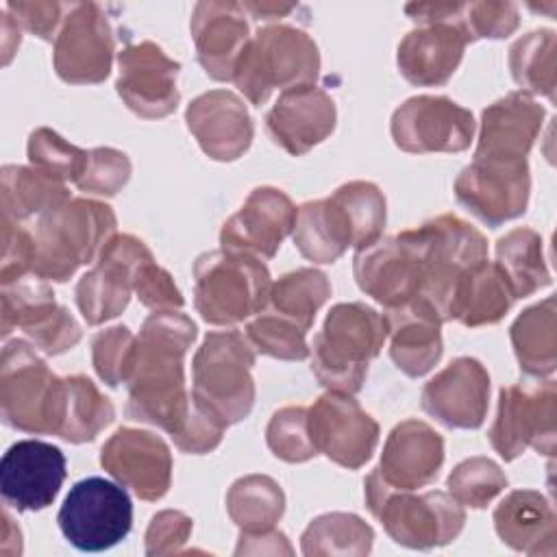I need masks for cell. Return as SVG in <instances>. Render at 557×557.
I'll use <instances>...</instances> for the list:
<instances>
[{"label":"cell","instance_id":"1","mask_svg":"<svg viewBox=\"0 0 557 557\" xmlns=\"http://www.w3.org/2000/svg\"><path fill=\"white\" fill-rule=\"evenodd\" d=\"M196 333L194 320L178 309L154 311L144 320L126 383V416L131 420L159 426L170 437L183 431L189 416L183 357Z\"/></svg>","mask_w":557,"mask_h":557},{"label":"cell","instance_id":"2","mask_svg":"<svg viewBox=\"0 0 557 557\" xmlns=\"http://www.w3.org/2000/svg\"><path fill=\"white\" fill-rule=\"evenodd\" d=\"M387 339L385 318L366 302L331 307L311 344V370L329 392L357 394Z\"/></svg>","mask_w":557,"mask_h":557},{"label":"cell","instance_id":"3","mask_svg":"<svg viewBox=\"0 0 557 557\" xmlns=\"http://www.w3.org/2000/svg\"><path fill=\"white\" fill-rule=\"evenodd\" d=\"M115 213L109 205L89 198H70L39 215L35 228L37 257L33 274L44 281L65 283L74 272L94 261L115 235Z\"/></svg>","mask_w":557,"mask_h":557},{"label":"cell","instance_id":"4","mask_svg":"<svg viewBox=\"0 0 557 557\" xmlns=\"http://www.w3.org/2000/svg\"><path fill=\"white\" fill-rule=\"evenodd\" d=\"M65 379L24 339L7 342L0 357V413L11 429L59 435L65 420Z\"/></svg>","mask_w":557,"mask_h":557},{"label":"cell","instance_id":"5","mask_svg":"<svg viewBox=\"0 0 557 557\" xmlns=\"http://www.w3.org/2000/svg\"><path fill=\"white\" fill-rule=\"evenodd\" d=\"M270 287V270L255 255L215 248L194 261V305L207 324L231 326L261 313Z\"/></svg>","mask_w":557,"mask_h":557},{"label":"cell","instance_id":"6","mask_svg":"<svg viewBox=\"0 0 557 557\" xmlns=\"http://www.w3.org/2000/svg\"><path fill=\"white\" fill-rule=\"evenodd\" d=\"M363 487L370 513L400 546L413 550L446 546L455 542L463 529L466 511L446 492L429 490L411 494V490H392L376 468L368 474Z\"/></svg>","mask_w":557,"mask_h":557},{"label":"cell","instance_id":"7","mask_svg":"<svg viewBox=\"0 0 557 557\" xmlns=\"http://www.w3.org/2000/svg\"><path fill=\"white\" fill-rule=\"evenodd\" d=\"M320 52L315 41L298 26L268 24L259 28L242 52L233 83L257 107L274 89L315 85Z\"/></svg>","mask_w":557,"mask_h":557},{"label":"cell","instance_id":"8","mask_svg":"<svg viewBox=\"0 0 557 557\" xmlns=\"http://www.w3.org/2000/svg\"><path fill=\"white\" fill-rule=\"evenodd\" d=\"M255 348L235 329L211 331L191 361V398L213 411L226 426L248 418L255 405Z\"/></svg>","mask_w":557,"mask_h":557},{"label":"cell","instance_id":"9","mask_svg":"<svg viewBox=\"0 0 557 557\" xmlns=\"http://www.w3.org/2000/svg\"><path fill=\"white\" fill-rule=\"evenodd\" d=\"M405 235L416 246L424 263V287L420 292L448 322V307L463 270L487 259V239L470 222L459 215L444 213L418 228H407Z\"/></svg>","mask_w":557,"mask_h":557},{"label":"cell","instance_id":"10","mask_svg":"<svg viewBox=\"0 0 557 557\" xmlns=\"http://www.w3.org/2000/svg\"><path fill=\"white\" fill-rule=\"evenodd\" d=\"M557 387L555 381H524L500 387L496 418L487 431L492 448L513 461L529 446L542 455H555Z\"/></svg>","mask_w":557,"mask_h":557},{"label":"cell","instance_id":"11","mask_svg":"<svg viewBox=\"0 0 557 557\" xmlns=\"http://www.w3.org/2000/svg\"><path fill=\"white\" fill-rule=\"evenodd\" d=\"M57 522L74 548L100 553L128 535L133 503L124 485L102 476H87L70 487Z\"/></svg>","mask_w":557,"mask_h":557},{"label":"cell","instance_id":"12","mask_svg":"<svg viewBox=\"0 0 557 557\" xmlns=\"http://www.w3.org/2000/svg\"><path fill=\"white\" fill-rule=\"evenodd\" d=\"M113 28L96 2H70L54 39V72L70 85H96L111 74Z\"/></svg>","mask_w":557,"mask_h":557},{"label":"cell","instance_id":"13","mask_svg":"<svg viewBox=\"0 0 557 557\" xmlns=\"http://www.w3.org/2000/svg\"><path fill=\"white\" fill-rule=\"evenodd\" d=\"M474 115L448 96H411L392 113V139L403 152H463L474 139Z\"/></svg>","mask_w":557,"mask_h":557},{"label":"cell","instance_id":"14","mask_svg":"<svg viewBox=\"0 0 557 557\" xmlns=\"http://www.w3.org/2000/svg\"><path fill=\"white\" fill-rule=\"evenodd\" d=\"M457 202L490 228L520 218L529 205L531 174L527 161L472 159L453 185Z\"/></svg>","mask_w":557,"mask_h":557},{"label":"cell","instance_id":"15","mask_svg":"<svg viewBox=\"0 0 557 557\" xmlns=\"http://www.w3.org/2000/svg\"><path fill=\"white\" fill-rule=\"evenodd\" d=\"M22 329L46 355H61L81 342V324L57 302L44 278L2 285V337Z\"/></svg>","mask_w":557,"mask_h":557},{"label":"cell","instance_id":"16","mask_svg":"<svg viewBox=\"0 0 557 557\" xmlns=\"http://www.w3.org/2000/svg\"><path fill=\"white\" fill-rule=\"evenodd\" d=\"M307 426L318 455L322 453L348 470L370 461L379 444L376 420L361 409L352 394H322L307 407Z\"/></svg>","mask_w":557,"mask_h":557},{"label":"cell","instance_id":"17","mask_svg":"<svg viewBox=\"0 0 557 557\" xmlns=\"http://www.w3.org/2000/svg\"><path fill=\"white\" fill-rule=\"evenodd\" d=\"M150 248L135 235L115 233L100 250L96 265L76 283V305L89 326L117 318L131 300L133 274Z\"/></svg>","mask_w":557,"mask_h":557},{"label":"cell","instance_id":"18","mask_svg":"<svg viewBox=\"0 0 557 557\" xmlns=\"http://www.w3.org/2000/svg\"><path fill=\"white\" fill-rule=\"evenodd\" d=\"M181 63L170 59L154 41L126 44L117 52L115 89L124 104L144 120H161L176 111Z\"/></svg>","mask_w":557,"mask_h":557},{"label":"cell","instance_id":"19","mask_svg":"<svg viewBox=\"0 0 557 557\" xmlns=\"http://www.w3.org/2000/svg\"><path fill=\"white\" fill-rule=\"evenodd\" d=\"M352 272L359 289L385 309L413 300L424 287V263L405 231L357 250Z\"/></svg>","mask_w":557,"mask_h":557},{"label":"cell","instance_id":"20","mask_svg":"<svg viewBox=\"0 0 557 557\" xmlns=\"http://www.w3.org/2000/svg\"><path fill=\"white\" fill-rule=\"evenodd\" d=\"M100 466L141 500H159L172 483V453L168 444L141 429H117L100 450Z\"/></svg>","mask_w":557,"mask_h":557},{"label":"cell","instance_id":"21","mask_svg":"<svg viewBox=\"0 0 557 557\" xmlns=\"http://www.w3.org/2000/svg\"><path fill=\"white\" fill-rule=\"evenodd\" d=\"M65 455L41 440L15 442L0 461V492L17 511H39L52 505L65 481Z\"/></svg>","mask_w":557,"mask_h":557},{"label":"cell","instance_id":"22","mask_svg":"<svg viewBox=\"0 0 557 557\" xmlns=\"http://www.w3.org/2000/svg\"><path fill=\"white\" fill-rule=\"evenodd\" d=\"M298 207L278 187H255L220 231V248L272 259L294 231Z\"/></svg>","mask_w":557,"mask_h":557},{"label":"cell","instance_id":"23","mask_svg":"<svg viewBox=\"0 0 557 557\" xmlns=\"http://www.w3.org/2000/svg\"><path fill=\"white\" fill-rule=\"evenodd\" d=\"M422 409L446 429H479L490 407V374L474 357H457L422 389Z\"/></svg>","mask_w":557,"mask_h":557},{"label":"cell","instance_id":"24","mask_svg":"<svg viewBox=\"0 0 557 557\" xmlns=\"http://www.w3.org/2000/svg\"><path fill=\"white\" fill-rule=\"evenodd\" d=\"M185 122L213 161H235L252 144L255 126L244 100L228 89H211L187 104Z\"/></svg>","mask_w":557,"mask_h":557},{"label":"cell","instance_id":"25","mask_svg":"<svg viewBox=\"0 0 557 557\" xmlns=\"http://www.w3.org/2000/svg\"><path fill=\"white\" fill-rule=\"evenodd\" d=\"M337 122L333 98L318 85H300L281 91L265 113L270 139L287 154L300 157L324 141Z\"/></svg>","mask_w":557,"mask_h":557},{"label":"cell","instance_id":"26","mask_svg":"<svg viewBox=\"0 0 557 557\" xmlns=\"http://www.w3.org/2000/svg\"><path fill=\"white\" fill-rule=\"evenodd\" d=\"M196 57L213 81H233L237 61L250 41L246 11L237 2H198L191 13Z\"/></svg>","mask_w":557,"mask_h":557},{"label":"cell","instance_id":"27","mask_svg":"<svg viewBox=\"0 0 557 557\" xmlns=\"http://www.w3.org/2000/svg\"><path fill=\"white\" fill-rule=\"evenodd\" d=\"M544 115V107L524 91H509L498 98L483 109L474 159L527 161L542 131Z\"/></svg>","mask_w":557,"mask_h":557},{"label":"cell","instance_id":"28","mask_svg":"<svg viewBox=\"0 0 557 557\" xmlns=\"http://www.w3.org/2000/svg\"><path fill=\"white\" fill-rule=\"evenodd\" d=\"M442 463V435L426 422L409 418L389 431L376 472L392 490H418L437 479Z\"/></svg>","mask_w":557,"mask_h":557},{"label":"cell","instance_id":"29","mask_svg":"<svg viewBox=\"0 0 557 557\" xmlns=\"http://www.w3.org/2000/svg\"><path fill=\"white\" fill-rule=\"evenodd\" d=\"M389 357L400 372L407 376H424L435 368L442 357V318L437 309L422 296L413 300L389 307L383 313Z\"/></svg>","mask_w":557,"mask_h":557},{"label":"cell","instance_id":"30","mask_svg":"<svg viewBox=\"0 0 557 557\" xmlns=\"http://www.w3.org/2000/svg\"><path fill=\"white\" fill-rule=\"evenodd\" d=\"M466 46L468 39L455 22L424 24L403 37L396 63L413 87H440L457 72Z\"/></svg>","mask_w":557,"mask_h":557},{"label":"cell","instance_id":"31","mask_svg":"<svg viewBox=\"0 0 557 557\" xmlns=\"http://www.w3.org/2000/svg\"><path fill=\"white\" fill-rule=\"evenodd\" d=\"M494 529L503 544L527 555H555L557 518L535 490L509 492L494 509Z\"/></svg>","mask_w":557,"mask_h":557},{"label":"cell","instance_id":"32","mask_svg":"<svg viewBox=\"0 0 557 557\" xmlns=\"http://www.w3.org/2000/svg\"><path fill=\"white\" fill-rule=\"evenodd\" d=\"M513 300L516 298L500 268L485 259L463 270L457 278L448 307V322L457 320L470 329L496 324L511 309Z\"/></svg>","mask_w":557,"mask_h":557},{"label":"cell","instance_id":"33","mask_svg":"<svg viewBox=\"0 0 557 557\" xmlns=\"http://www.w3.org/2000/svg\"><path fill=\"white\" fill-rule=\"evenodd\" d=\"M292 237L300 255L313 263H333L355 244L350 218L333 194L298 207Z\"/></svg>","mask_w":557,"mask_h":557},{"label":"cell","instance_id":"34","mask_svg":"<svg viewBox=\"0 0 557 557\" xmlns=\"http://www.w3.org/2000/svg\"><path fill=\"white\" fill-rule=\"evenodd\" d=\"M520 370L531 379H546L557 368V300L548 296L527 307L509 329Z\"/></svg>","mask_w":557,"mask_h":557},{"label":"cell","instance_id":"35","mask_svg":"<svg viewBox=\"0 0 557 557\" xmlns=\"http://www.w3.org/2000/svg\"><path fill=\"white\" fill-rule=\"evenodd\" d=\"M505 274L513 298H527L550 285V272L544 261L542 237L533 228L520 226L496 242V261Z\"/></svg>","mask_w":557,"mask_h":557},{"label":"cell","instance_id":"36","mask_svg":"<svg viewBox=\"0 0 557 557\" xmlns=\"http://www.w3.org/2000/svg\"><path fill=\"white\" fill-rule=\"evenodd\" d=\"M2 215L24 222L33 215H44L52 207L70 200L65 183L50 178L48 174L28 165H4L2 168Z\"/></svg>","mask_w":557,"mask_h":557},{"label":"cell","instance_id":"37","mask_svg":"<svg viewBox=\"0 0 557 557\" xmlns=\"http://www.w3.org/2000/svg\"><path fill=\"white\" fill-rule=\"evenodd\" d=\"M511 78L529 96H546L555 102L557 85V37L550 28H537L509 48Z\"/></svg>","mask_w":557,"mask_h":557},{"label":"cell","instance_id":"38","mask_svg":"<svg viewBox=\"0 0 557 557\" xmlns=\"http://www.w3.org/2000/svg\"><path fill=\"white\" fill-rule=\"evenodd\" d=\"M226 511L242 533H261L274 529L285 511V494L268 474H248L237 479L226 492Z\"/></svg>","mask_w":557,"mask_h":557},{"label":"cell","instance_id":"39","mask_svg":"<svg viewBox=\"0 0 557 557\" xmlns=\"http://www.w3.org/2000/svg\"><path fill=\"white\" fill-rule=\"evenodd\" d=\"M331 296V283L315 268H298L272 283L268 309L292 320L305 333L313 326L315 313Z\"/></svg>","mask_w":557,"mask_h":557},{"label":"cell","instance_id":"40","mask_svg":"<svg viewBox=\"0 0 557 557\" xmlns=\"http://www.w3.org/2000/svg\"><path fill=\"white\" fill-rule=\"evenodd\" d=\"M65 420L59 437L70 444L94 442L100 431H104L115 420V407L111 398L100 394L91 379L83 374L65 376Z\"/></svg>","mask_w":557,"mask_h":557},{"label":"cell","instance_id":"41","mask_svg":"<svg viewBox=\"0 0 557 557\" xmlns=\"http://www.w3.org/2000/svg\"><path fill=\"white\" fill-rule=\"evenodd\" d=\"M374 531L355 513L333 511L309 522L300 537L302 555H368Z\"/></svg>","mask_w":557,"mask_h":557},{"label":"cell","instance_id":"42","mask_svg":"<svg viewBox=\"0 0 557 557\" xmlns=\"http://www.w3.org/2000/svg\"><path fill=\"white\" fill-rule=\"evenodd\" d=\"M333 196L342 202V207L350 218L352 233H355L352 248L357 250L368 248L383 237L387 205L379 185L370 181H350L339 185L333 191Z\"/></svg>","mask_w":557,"mask_h":557},{"label":"cell","instance_id":"43","mask_svg":"<svg viewBox=\"0 0 557 557\" xmlns=\"http://www.w3.org/2000/svg\"><path fill=\"white\" fill-rule=\"evenodd\" d=\"M446 485L448 494L461 507L483 509L507 487V476L496 461L487 457H470L453 468Z\"/></svg>","mask_w":557,"mask_h":557},{"label":"cell","instance_id":"44","mask_svg":"<svg viewBox=\"0 0 557 557\" xmlns=\"http://www.w3.org/2000/svg\"><path fill=\"white\" fill-rule=\"evenodd\" d=\"M28 161L30 168L48 174L50 178H57L61 183L72 181L76 183L81 174L85 172L89 150H83L67 139H63L52 128H35L28 137Z\"/></svg>","mask_w":557,"mask_h":557},{"label":"cell","instance_id":"45","mask_svg":"<svg viewBox=\"0 0 557 557\" xmlns=\"http://www.w3.org/2000/svg\"><path fill=\"white\" fill-rule=\"evenodd\" d=\"M305 335L307 333L298 324L270 309L261 311L246 324V337L250 346L261 355L283 361H302L311 355Z\"/></svg>","mask_w":557,"mask_h":557},{"label":"cell","instance_id":"46","mask_svg":"<svg viewBox=\"0 0 557 557\" xmlns=\"http://www.w3.org/2000/svg\"><path fill=\"white\" fill-rule=\"evenodd\" d=\"M265 442L272 455L287 463H302L315 457L318 450L307 426V407L289 405L274 411L265 429Z\"/></svg>","mask_w":557,"mask_h":557},{"label":"cell","instance_id":"47","mask_svg":"<svg viewBox=\"0 0 557 557\" xmlns=\"http://www.w3.org/2000/svg\"><path fill=\"white\" fill-rule=\"evenodd\" d=\"M137 337L128 326H111L94 335L91 339V363L100 381L109 387L128 383L135 366Z\"/></svg>","mask_w":557,"mask_h":557},{"label":"cell","instance_id":"48","mask_svg":"<svg viewBox=\"0 0 557 557\" xmlns=\"http://www.w3.org/2000/svg\"><path fill=\"white\" fill-rule=\"evenodd\" d=\"M455 24L468 44L476 39H505L518 28L520 13L511 2H461Z\"/></svg>","mask_w":557,"mask_h":557},{"label":"cell","instance_id":"49","mask_svg":"<svg viewBox=\"0 0 557 557\" xmlns=\"http://www.w3.org/2000/svg\"><path fill=\"white\" fill-rule=\"evenodd\" d=\"M131 178V159L115 148L89 150L85 172L74 183L85 194L115 196Z\"/></svg>","mask_w":557,"mask_h":557},{"label":"cell","instance_id":"50","mask_svg":"<svg viewBox=\"0 0 557 557\" xmlns=\"http://www.w3.org/2000/svg\"><path fill=\"white\" fill-rule=\"evenodd\" d=\"M133 292L144 307L154 311L181 309L185 305V298L174 278L154 261L152 252H146L137 263L133 274Z\"/></svg>","mask_w":557,"mask_h":557},{"label":"cell","instance_id":"51","mask_svg":"<svg viewBox=\"0 0 557 557\" xmlns=\"http://www.w3.org/2000/svg\"><path fill=\"white\" fill-rule=\"evenodd\" d=\"M37 257V242L20 222L2 215V285L17 283L28 272H33Z\"/></svg>","mask_w":557,"mask_h":557},{"label":"cell","instance_id":"52","mask_svg":"<svg viewBox=\"0 0 557 557\" xmlns=\"http://www.w3.org/2000/svg\"><path fill=\"white\" fill-rule=\"evenodd\" d=\"M226 431V424L207 407L196 403L189 394V416L181 433H176L172 440L178 450L189 455H205L218 448L222 442V435Z\"/></svg>","mask_w":557,"mask_h":557},{"label":"cell","instance_id":"53","mask_svg":"<svg viewBox=\"0 0 557 557\" xmlns=\"http://www.w3.org/2000/svg\"><path fill=\"white\" fill-rule=\"evenodd\" d=\"M194 529V520L176 509H163L152 516L146 529V555H174L187 544Z\"/></svg>","mask_w":557,"mask_h":557},{"label":"cell","instance_id":"54","mask_svg":"<svg viewBox=\"0 0 557 557\" xmlns=\"http://www.w3.org/2000/svg\"><path fill=\"white\" fill-rule=\"evenodd\" d=\"M4 9L13 15V20L17 24H22L28 33H33L35 37L44 39V41H52L59 35V28L65 20L67 13V4L54 2V0H35V2H15L9 0L4 4Z\"/></svg>","mask_w":557,"mask_h":557},{"label":"cell","instance_id":"55","mask_svg":"<svg viewBox=\"0 0 557 557\" xmlns=\"http://www.w3.org/2000/svg\"><path fill=\"white\" fill-rule=\"evenodd\" d=\"M263 555V553H270V555H292V546L285 537V533L276 531V529H268V531H261V533H242L239 535V542H237V548H235V555Z\"/></svg>","mask_w":557,"mask_h":557},{"label":"cell","instance_id":"56","mask_svg":"<svg viewBox=\"0 0 557 557\" xmlns=\"http://www.w3.org/2000/svg\"><path fill=\"white\" fill-rule=\"evenodd\" d=\"M242 7L246 13L252 15V20L270 22V24L296 11V4H278V2H244Z\"/></svg>","mask_w":557,"mask_h":557},{"label":"cell","instance_id":"57","mask_svg":"<svg viewBox=\"0 0 557 557\" xmlns=\"http://www.w3.org/2000/svg\"><path fill=\"white\" fill-rule=\"evenodd\" d=\"M20 46V28L13 15L4 9L2 11V54H4V65L11 61L13 52Z\"/></svg>","mask_w":557,"mask_h":557},{"label":"cell","instance_id":"58","mask_svg":"<svg viewBox=\"0 0 557 557\" xmlns=\"http://www.w3.org/2000/svg\"><path fill=\"white\" fill-rule=\"evenodd\" d=\"M9 544H13L15 555L22 553V531H20V527L11 520L9 511H4V513H2V542H0V553H2L4 557H9V548H11Z\"/></svg>","mask_w":557,"mask_h":557}]
</instances>
